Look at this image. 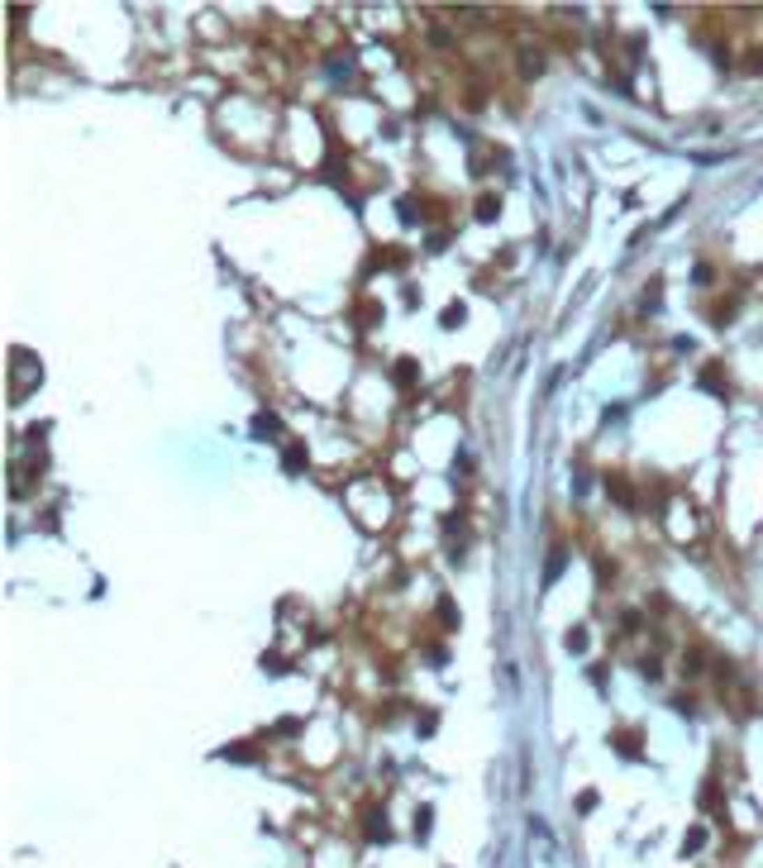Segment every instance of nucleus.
<instances>
[{
	"label": "nucleus",
	"mask_w": 763,
	"mask_h": 868,
	"mask_svg": "<svg viewBox=\"0 0 763 868\" xmlns=\"http://www.w3.org/2000/svg\"><path fill=\"white\" fill-rule=\"evenodd\" d=\"M606 491L625 506V511H639V496H634V487H630V477H620V472H606Z\"/></svg>",
	"instance_id": "1"
},
{
	"label": "nucleus",
	"mask_w": 763,
	"mask_h": 868,
	"mask_svg": "<svg viewBox=\"0 0 763 868\" xmlns=\"http://www.w3.org/2000/svg\"><path fill=\"white\" fill-rule=\"evenodd\" d=\"M516 62H520V77L525 82H535L539 72H544V53L535 48V43H520V53H516Z\"/></svg>",
	"instance_id": "2"
},
{
	"label": "nucleus",
	"mask_w": 763,
	"mask_h": 868,
	"mask_svg": "<svg viewBox=\"0 0 763 868\" xmlns=\"http://www.w3.org/2000/svg\"><path fill=\"white\" fill-rule=\"evenodd\" d=\"M702 386H706L711 396H725V391H730V382L720 377V368H715V363H706V368H702Z\"/></svg>",
	"instance_id": "3"
},
{
	"label": "nucleus",
	"mask_w": 763,
	"mask_h": 868,
	"mask_svg": "<svg viewBox=\"0 0 763 868\" xmlns=\"http://www.w3.org/2000/svg\"><path fill=\"white\" fill-rule=\"evenodd\" d=\"M253 434H258V439H277V434H282V420H277L272 410H263V415H253Z\"/></svg>",
	"instance_id": "4"
},
{
	"label": "nucleus",
	"mask_w": 763,
	"mask_h": 868,
	"mask_svg": "<svg viewBox=\"0 0 763 868\" xmlns=\"http://www.w3.org/2000/svg\"><path fill=\"white\" fill-rule=\"evenodd\" d=\"M363 830H368V840H391V825H386V816H382V811H368Z\"/></svg>",
	"instance_id": "5"
},
{
	"label": "nucleus",
	"mask_w": 763,
	"mask_h": 868,
	"mask_svg": "<svg viewBox=\"0 0 763 868\" xmlns=\"http://www.w3.org/2000/svg\"><path fill=\"white\" fill-rule=\"evenodd\" d=\"M282 463H286V472H305V463H310V454H305V444H286V454H282Z\"/></svg>",
	"instance_id": "6"
},
{
	"label": "nucleus",
	"mask_w": 763,
	"mask_h": 868,
	"mask_svg": "<svg viewBox=\"0 0 763 868\" xmlns=\"http://www.w3.org/2000/svg\"><path fill=\"white\" fill-rule=\"evenodd\" d=\"M472 215L482 219V224H491V219L501 215V201H496V196H491V191H487V196H477V210H472Z\"/></svg>",
	"instance_id": "7"
},
{
	"label": "nucleus",
	"mask_w": 763,
	"mask_h": 868,
	"mask_svg": "<svg viewBox=\"0 0 763 868\" xmlns=\"http://www.w3.org/2000/svg\"><path fill=\"white\" fill-rule=\"evenodd\" d=\"M611 744H616V754H625V759H639V739H634V730H620L616 739H611Z\"/></svg>",
	"instance_id": "8"
},
{
	"label": "nucleus",
	"mask_w": 763,
	"mask_h": 868,
	"mask_svg": "<svg viewBox=\"0 0 763 868\" xmlns=\"http://www.w3.org/2000/svg\"><path fill=\"white\" fill-rule=\"evenodd\" d=\"M391 377L401 382V386H415V377H420V368H415V358H401V363L391 368Z\"/></svg>",
	"instance_id": "9"
},
{
	"label": "nucleus",
	"mask_w": 763,
	"mask_h": 868,
	"mask_svg": "<svg viewBox=\"0 0 763 868\" xmlns=\"http://www.w3.org/2000/svg\"><path fill=\"white\" fill-rule=\"evenodd\" d=\"M439 625H444V630H458V606L449 597H439Z\"/></svg>",
	"instance_id": "10"
},
{
	"label": "nucleus",
	"mask_w": 763,
	"mask_h": 868,
	"mask_svg": "<svg viewBox=\"0 0 763 868\" xmlns=\"http://www.w3.org/2000/svg\"><path fill=\"white\" fill-rule=\"evenodd\" d=\"M563 563H568V554H563V549H553V554H548V563H544V582H558Z\"/></svg>",
	"instance_id": "11"
},
{
	"label": "nucleus",
	"mask_w": 763,
	"mask_h": 868,
	"mask_svg": "<svg viewBox=\"0 0 763 868\" xmlns=\"http://www.w3.org/2000/svg\"><path fill=\"white\" fill-rule=\"evenodd\" d=\"M702 844H706V830H702V825H692V830L682 835V854H697Z\"/></svg>",
	"instance_id": "12"
},
{
	"label": "nucleus",
	"mask_w": 763,
	"mask_h": 868,
	"mask_svg": "<svg viewBox=\"0 0 763 868\" xmlns=\"http://www.w3.org/2000/svg\"><path fill=\"white\" fill-rule=\"evenodd\" d=\"M563 644H568L572 653H582V649H587V630H582V625H572L568 635H563Z\"/></svg>",
	"instance_id": "13"
},
{
	"label": "nucleus",
	"mask_w": 763,
	"mask_h": 868,
	"mask_svg": "<svg viewBox=\"0 0 763 868\" xmlns=\"http://www.w3.org/2000/svg\"><path fill=\"white\" fill-rule=\"evenodd\" d=\"M735 320V301H720L715 310H711V325H730Z\"/></svg>",
	"instance_id": "14"
},
{
	"label": "nucleus",
	"mask_w": 763,
	"mask_h": 868,
	"mask_svg": "<svg viewBox=\"0 0 763 868\" xmlns=\"http://www.w3.org/2000/svg\"><path fill=\"white\" fill-rule=\"evenodd\" d=\"M463 301H453V305H444V329H453V325H463Z\"/></svg>",
	"instance_id": "15"
},
{
	"label": "nucleus",
	"mask_w": 763,
	"mask_h": 868,
	"mask_svg": "<svg viewBox=\"0 0 763 868\" xmlns=\"http://www.w3.org/2000/svg\"><path fill=\"white\" fill-rule=\"evenodd\" d=\"M224 759H239V763H248V759H253V744H229V749H224Z\"/></svg>",
	"instance_id": "16"
},
{
	"label": "nucleus",
	"mask_w": 763,
	"mask_h": 868,
	"mask_svg": "<svg viewBox=\"0 0 763 868\" xmlns=\"http://www.w3.org/2000/svg\"><path fill=\"white\" fill-rule=\"evenodd\" d=\"M682 663H687V673H702V668H706V653H702V649H692L687 658H682Z\"/></svg>",
	"instance_id": "17"
},
{
	"label": "nucleus",
	"mask_w": 763,
	"mask_h": 868,
	"mask_svg": "<svg viewBox=\"0 0 763 868\" xmlns=\"http://www.w3.org/2000/svg\"><path fill=\"white\" fill-rule=\"evenodd\" d=\"M372 320H377V305L363 301V305H358V325H372Z\"/></svg>",
	"instance_id": "18"
},
{
	"label": "nucleus",
	"mask_w": 763,
	"mask_h": 868,
	"mask_svg": "<svg viewBox=\"0 0 763 868\" xmlns=\"http://www.w3.org/2000/svg\"><path fill=\"white\" fill-rule=\"evenodd\" d=\"M296 730H300V721H291V716H286V721H277V735H282V739H291Z\"/></svg>",
	"instance_id": "19"
},
{
	"label": "nucleus",
	"mask_w": 763,
	"mask_h": 868,
	"mask_svg": "<svg viewBox=\"0 0 763 868\" xmlns=\"http://www.w3.org/2000/svg\"><path fill=\"white\" fill-rule=\"evenodd\" d=\"M430 663H435V668H444V663H449V653H444V644H430Z\"/></svg>",
	"instance_id": "20"
},
{
	"label": "nucleus",
	"mask_w": 763,
	"mask_h": 868,
	"mask_svg": "<svg viewBox=\"0 0 763 868\" xmlns=\"http://www.w3.org/2000/svg\"><path fill=\"white\" fill-rule=\"evenodd\" d=\"M263 668H268V673H286V663H282L277 653H268V658H263Z\"/></svg>",
	"instance_id": "21"
},
{
	"label": "nucleus",
	"mask_w": 763,
	"mask_h": 868,
	"mask_svg": "<svg viewBox=\"0 0 763 868\" xmlns=\"http://www.w3.org/2000/svg\"><path fill=\"white\" fill-rule=\"evenodd\" d=\"M639 668H644V678H658V673H663V663H658V658H644Z\"/></svg>",
	"instance_id": "22"
},
{
	"label": "nucleus",
	"mask_w": 763,
	"mask_h": 868,
	"mask_svg": "<svg viewBox=\"0 0 763 868\" xmlns=\"http://www.w3.org/2000/svg\"><path fill=\"white\" fill-rule=\"evenodd\" d=\"M744 67H749V72H763V48H759V53H749V62H744Z\"/></svg>",
	"instance_id": "23"
}]
</instances>
